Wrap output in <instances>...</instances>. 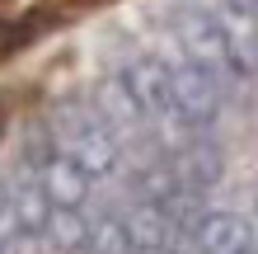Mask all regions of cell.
Segmentation results:
<instances>
[{"label": "cell", "instance_id": "cell-1", "mask_svg": "<svg viewBox=\"0 0 258 254\" xmlns=\"http://www.w3.org/2000/svg\"><path fill=\"white\" fill-rule=\"evenodd\" d=\"M0 132H5V118H0Z\"/></svg>", "mask_w": 258, "mask_h": 254}]
</instances>
